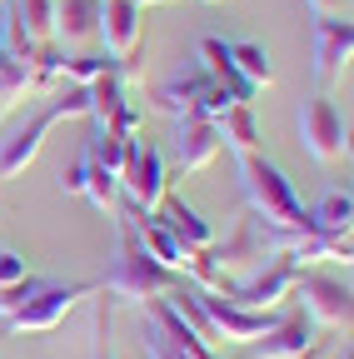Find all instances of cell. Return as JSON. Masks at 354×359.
Segmentation results:
<instances>
[{
    "mask_svg": "<svg viewBox=\"0 0 354 359\" xmlns=\"http://www.w3.org/2000/svg\"><path fill=\"white\" fill-rule=\"evenodd\" d=\"M320 330L309 325V314L299 309V314H280V320L264 330L250 349H254V359H290V354H304V349H315L320 339H315Z\"/></svg>",
    "mask_w": 354,
    "mask_h": 359,
    "instance_id": "5bb4252c",
    "label": "cell"
},
{
    "mask_svg": "<svg viewBox=\"0 0 354 359\" xmlns=\"http://www.w3.org/2000/svg\"><path fill=\"white\" fill-rule=\"evenodd\" d=\"M85 294H100V285L95 280H40V275H25L20 285L0 290V320H6L11 334H46Z\"/></svg>",
    "mask_w": 354,
    "mask_h": 359,
    "instance_id": "6da1fadb",
    "label": "cell"
},
{
    "mask_svg": "<svg viewBox=\"0 0 354 359\" xmlns=\"http://www.w3.org/2000/svg\"><path fill=\"white\" fill-rule=\"evenodd\" d=\"M299 145L309 160H320V165H339L349 155V125L339 115V105L329 95H315V100H304L299 110Z\"/></svg>",
    "mask_w": 354,
    "mask_h": 359,
    "instance_id": "ba28073f",
    "label": "cell"
},
{
    "mask_svg": "<svg viewBox=\"0 0 354 359\" xmlns=\"http://www.w3.org/2000/svg\"><path fill=\"white\" fill-rule=\"evenodd\" d=\"M225 45H230L235 70H240L254 90H270V85H275V60H270V50H264L259 40H225Z\"/></svg>",
    "mask_w": 354,
    "mask_h": 359,
    "instance_id": "d6986e66",
    "label": "cell"
},
{
    "mask_svg": "<svg viewBox=\"0 0 354 359\" xmlns=\"http://www.w3.org/2000/svg\"><path fill=\"white\" fill-rule=\"evenodd\" d=\"M6 15L20 25V35L35 45H55V0H6Z\"/></svg>",
    "mask_w": 354,
    "mask_h": 359,
    "instance_id": "ac0fdd59",
    "label": "cell"
},
{
    "mask_svg": "<svg viewBox=\"0 0 354 359\" xmlns=\"http://www.w3.org/2000/svg\"><path fill=\"white\" fill-rule=\"evenodd\" d=\"M225 105H235L225 90H219L205 70H200V60L185 70H175L160 90H155V110H165V115H175V120H185V115H205V120H215Z\"/></svg>",
    "mask_w": 354,
    "mask_h": 359,
    "instance_id": "8992f818",
    "label": "cell"
},
{
    "mask_svg": "<svg viewBox=\"0 0 354 359\" xmlns=\"http://www.w3.org/2000/svg\"><path fill=\"white\" fill-rule=\"evenodd\" d=\"M145 6L140 0H100V40H105V55L120 70V85H130L140 75L145 60V25H140Z\"/></svg>",
    "mask_w": 354,
    "mask_h": 359,
    "instance_id": "277c9868",
    "label": "cell"
},
{
    "mask_svg": "<svg viewBox=\"0 0 354 359\" xmlns=\"http://www.w3.org/2000/svg\"><path fill=\"white\" fill-rule=\"evenodd\" d=\"M100 40V0H55V45L85 50Z\"/></svg>",
    "mask_w": 354,
    "mask_h": 359,
    "instance_id": "9a60e30c",
    "label": "cell"
},
{
    "mask_svg": "<svg viewBox=\"0 0 354 359\" xmlns=\"http://www.w3.org/2000/svg\"><path fill=\"white\" fill-rule=\"evenodd\" d=\"M25 275H30V269H25V255H20V250H11V245H0V290L20 285Z\"/></svg>",
    "mask_w": 354,
    "mask_h": 359,
    "instance_id": "603a6c76",
    "label": "cell"
},
{
    "mask_svg": "<svg viewBox=\"0 0 354 359\" xmlns=\"http://www.w3.org/2000/svg\"><path fill=\"white\" fill-rule=\"evenodd\" d=\"M215 130H219V145L235 150V155H254L259 150V120H254V105H225L215 115Z\"/></svg>",
    "mask_w": 354,
    "mask_h": 359,
    "instance_id": "e0dca14e",
    "label": "cell"
},
{
    "mask_svg": "<svg viewBox=\"0 0 354 359\" xmlns=\"http://www.w3.org/2000/svg\"><path fill=\"white\" fill-rule=\"evenodd\" d=\"M95 334H100V354H95V359H110V299H100V320H95Z\"/></svg>",
    "mask_w": 354,
    "mask_h": 359,
    "instance_id": "484cf974",
    "label": "cell"
},
{
    "mask_svg": "<svg viewBox=\"0 0 354 359\" xmlns=\"http://www.w3.org/2000/svg\"><path fill=\"white\" fill-rule=\"evenodd\" d=\"M315 15H339V0H304Z\"/></svg>",
    "mask_w": 354,
    "mask_h": 359,
    "instance_id": "4316f807",
    "label": "cell"
},
{
    "mask_svg": "<svg viewBox=\"0 0 354 359\" xmlns=\"http://www.w3.org/2000/svg\"><path fill=\"white\" fill-rule=\"evenodd\" d=\"M145 344H150V359H215L210 344H200V339H175V334H165L155 320H150V330H145Z\"/></svg>",
    "mask_w": 354,
    "mask_h": 359,
    "instance_id": "44dd1931",
    "label": "cell"
},
{
    "mask_svg": "<svg viewBox=\"0 0 354 359\" xmlns=\"http://www.w3.org/2000/svg\"><path fill=\"white\" fill-rule=\"evenodd\" d=\"M55 125H60V115H55L50 105H40V110H30L20 125H11L6 135H0V180L25 175V170L35 165L40 145H46V135H50Z\"/></svg>",
    "mask_w": 354,
    "mask_h": 359,
    "instance_id": "30bf717a",
    "label": "cell"
},
{
    "mask_svg": "<svg viewBox=\"0 0 354 359\" xmlns=\"http://www.w3.org/2000/svg\"><path fill=\"white\" fill-rule=\"evenodd\" d=\"M290 359H325V349L315 344V349H304V354H290Z\"/></svg>",
    "mask_w": 354,
    "mask_h": 359,
    "instance_id": "83f0119b",
    "label": "cell"
},
{
    "mask_svg": "<svg viewBox=\"0 0 354 359\" xmlns=\"http://www.w3.org/2000/svg\"><path fill=\"white\" fill-rule=\"evenodd\" d=\"M170 180H165V155L155 140H130V155L120 165V205L125 215H155V205L165 200Z\"/></svg>",
    "mask_w": 354,
    "mask_h": 359,
    "instance_id": "5b68a950",
    "label": "cell"
},
{
    "mask_svg": "<svg viewBox=\"0 0 354 359\" xmlns=\"http://www.w3.org/2000/svg\"><path fill=\"white\" fill-rule=\"evenodd\" d=\"M299 269H304V264H294L290 255H270V259L254 269V275L235 280L225 299H235V304H245V309H275L280 299H290V290H294V280H299Z\"/></svg>",
    "mask_w": 354,
    "mask_h": 359,
    "instance_id": "9c48e42d",
    "label": "cell"
},
{
    "mask_svg": "<svg viewBox=\"0 0 354 359\" xmlns=\"http://www.w3.org/2000/svg\"><path fill=\"white\" fill-rule=\"evenodd\" d=\"M110 219H115V259H110V275L100 280V294H110V304H150V299L170 294L175 285H180V275H170L165 264H155L145 255L125 205Z\"/></svg>",
    "mask_w": 354,
    "mask_h": 359,
    "instance_id": "7a4b0ae2",
    "label": "cell"
},
{
    "mask_svg": "<svg viewBox=\"0 0 354 359\" xmlns=\"http://www.w3.org/2000/svg\"><path fill=\"white\" fill-rule=\"evenodd\" d=\"M309 35H315V80L334 85L349 70V55H354L349 15H315V20H309Z\"/></svg>",
    "mask_w": 354,
    "mask_h": 359,
    "instance_id": "8fae6325",
    "label": "cell"
},
{
    "mask_svg": "<svg viewBox=\"0 0 354 359\" xmlns=\"http://www.w3.org/2000/svg\"><path fill=\"white\" fill-rule=\"evenodd\" d=\"M349 219H354L349 190H329L315 210H309V230L315 235H349Z\"/></svg>",
    "mask_w": 354,
    "mask_h": 359,
    "instance_id": "ffe728a7",
    "label": "cell"
},
{
    "mask_svg": "<svg viewBox=\"0 0 354 359\" xmlns=\"http://www.w3.org/2000/svg\"><path fill=\"white\" fill-rule=\"evenodd\" d=\"M85 200H90L95 210H105V215L120 210V175L95 165V155H90V175H85Z\"/></svg>",
    "mask_w": 354,
    "mask_h": 359,
    "instance_id": "7402d4cb",
    "label": "cell"
},
{
    "mask_svg": "<svg viewBox=\"0 0 354 359\" xmlns=\"http://www.w3.org/2000/svg\"><path fill=\"white\" fill-rule=\"evenodd\" d=\"M290 294L304 304V314H309V325H315V330H349V314H354L349 280L320 275V269H299V280H294Z\"/></svg>",
    "mask_w": 354,
    "mask_h": 359,
    "instance_id": "52a82bcc",
    "label": "cell"
},
{
    "mask_svg": "<svg viewBox=\"0 0 354 359\" xmlns=\"http://www.w3.org/2000/svg\"><path fill=\"white\" fill-rule=\"evenodd\" d=\"M240 180H245V200H250V215L275 235H315L309 230V210L299 205L290 175L264 160L259 150L254 155H240Z\"/></svg>",
    "mask_w": 354,
    "mask_h": 359,
    "instance_id": "3957f363",
    "label": "cell"
},
{
    "mask_svg": "<svg viewBox=\"0 0 354 359\" xmlns=\"http://www.w3.org/2000/svg\"><path fill=\"white\" fill-rule=\"evenodd\" d=\"M225 150L219 145V130L215 120L205 115H185V120H175V165H180L185 175H200L205 165H215V155Z\"/></svg>",
    "mask_w": 354,
    "mask_h": 359,
    "instance_id": "4fadbf2b",
    "label": "cell"
},
{
    "mask_svg": "<svg viewBox=\"0 0 354 359\" xmlns=\"http://www.w3.org/2000/svg\"><path fill=\"white\" fill-rule=\"evenodd\" d=\"M85 175H90V150H80V160L60 175V190L65 195H85Z\"/></svg>",
    "mask_w": 354,
    "mask_h": 359,
    "instance_id": "cb8c5ba5",
    "label": "cell"
},
{
    "mask_svg": "<svg viewBox=\"0 0 354 359\" xmlns=\"http://www.w3.org/2000/svg\"><path fill=\"white\" fill-rule=\"evenodd\" d=\"M155 215L170 224L175 235H180V245H190V250H210V245H215L210 219H205V215H200V210H195L185 195H170V190H165V200L155 205Z\"/></svg>",
    "mask_w": 354,
    "mask_h": 359,
    "instance_id": "2e32d148",
    "label": "cell"
},
{
    "mask_svg": "<svg viewBox=\"0 0 354 359\" xmlns=\"http://www.w3.org/2000/svg\"><path fill=\"white\" fill-rule=\"evenodd\" d=\"M25 95H30V80H0V120H6Z\"/></svg>",
    "mask_w": 354,
    "mask_h": 359,
    "instance_id": "d4e9b609",
    "label": "cell"
},
{
    "mask_svg": "<svg viewBox=\"0 0 354 359\" xmlns=\"http://www.w3.org/2000/svg\"><path fill=\"white\" fill-rule=\"evenodd\" d=\"M130 224H135V235H140V245H145V255L155 264H165L170 275H180V280H190V264H195L200 250L180 245V235H175L160 215H130Z\"/></svg>",
    "mask_w": 354,
    "mask_h": 359,
    "instance_id": "7c38bea8",
    "label": "cell"
}]
</instances>
